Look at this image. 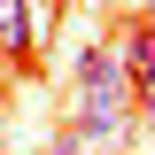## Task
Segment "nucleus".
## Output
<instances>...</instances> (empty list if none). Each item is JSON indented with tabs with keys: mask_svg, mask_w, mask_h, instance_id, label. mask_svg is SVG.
Returning a JSON list of instances; mask_svg holds the SVG:
<instances>
[{
	"mask_svg": "<svg viewBox=\"0 0 155 155\" xmlns=\"http://www.w3.org/2000/svg\"><path fill=\"white\" fill-rule=\"evenodd\" d=\"M47 23H54L47 0H0V47L8 54H31L39 39H47Z\"/></svg>",
	"mask_w": 155,
	"mask_h": 155,
	"instance_id": "obj_1",
	"label": "nucleus"
}]
</instances>
